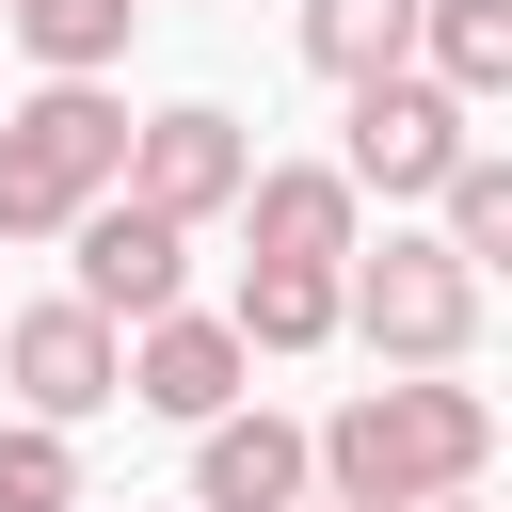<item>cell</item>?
Returning <instances> with one entry per match:
<instances>
[{"mask_svg":"<svg viewBox=\"0 0 512 512\" xmlns=\"http://www.w3.org/2000/svg\"><path fill=\"white\" fill-rule=\"evenodd\" d=\"M416 512H480V496H416Z\"/></svg>","mask_w":512,"mask_h":512,"instance_id":"17","label":"cell"},{"mask_svg":"<svg viewBox=\"0 0 512 512\" xmlns=\"http://www.w3.org/2000/svg\"><path fill=\"white\" fill-rule=\"evenodd\" d=\"M0 112H16V96H0Z\"/></svg>","mask_w":512,"mask_h":512,"instance_id":"20","label":"cell"},{"mask_svg":"<svg viewBox=\"0 0 512 512\" xmlns=\"http://www.w3.org/2000/svg\"><path fill=\"white\" fill-rule=\"evenodd\" d=\"M176 512H192V496H176Z\"/></svg>","mask_w":512,"mask_h":512,"instance_id":"21","label":"cell"},{"mask_svg":"<svg viewBox=\"0 0 512 512\" xmlns=\"http://www.w3.org/2000/svg\"><path fill=\"white\" fill-rule=\"evenodd\" d=\"M432 224H448V240H464V256H480V272H512V160H496V144H480V160H464V176H448V208H432Z\"/></svg>","mask_w":512,"mask_h":512,"instance_id":"16","label":"cell"},{"mask_svg":"<svg viewBox=\"0 0 512 512\" xmlns=\"http://www.w3.org/2000/svg\"><path fill=\"white\" fill-rule=\"evenodd\" d=\"M128 400H144V416H176V432H208V416H240V400H256V336H240V320H208V304H176V320H144V336H128Z\"/></svg>","mask_w":512,"mask_h":512,"instance_id":"8","label":"cell"},{"mask_svg":"<svg viewBox=\"0 0 512 512\" xmlns=\"http://www.w3.org/2000/svg\"><path fill=\"white\" fill-rule=\"evenodd\" d=\"M480 256L448 240V224H384L368 256H352V336L384 352V368H464L480 352Z\"/></svg>","mask_w":512,"mask_h":512,"instance_id":"3","label":"cell"},{"mask_svg":"<svg viewBox=\"0 0 512 512\" xmlns=\"http://www.w3.org/2000/svg\"><path fill=\"white\" fill-rule=\"evenodd\" d=\"M496 464V400L448 384V368H400V384H352L320 416V496L336 512H416V496H464Z\"/></svg>","mask_w":512,"mask_h":512,"instance_id":"1","label":"cell"},{"mask_svg":"<svg viewBox=\"0 0 512 512\" xmlns=\"http://www.w3.org/2000/svg\"><path fill=\"white\" fill-rule=\"evenodd\" d=\"M128 32H144V0H16L32 80H112V64H128Z\"/></svg>","mask_w":512,"mask_h":512,"instance_id":"13","label":"cell"},{"mask_svg":"<svg viewBox=\"0 0 512 512\" xmlns=\"http://www.w3.org/2000/svg\"><path fill=\"white\" fill-rule=\"evenodd\" d=\"M128 192H144V208H176V224H224V208L256 192V128H240L224 96H176V112H144Z\"/></svg>","mask_w":512,"mask_h":512,"instance_id":"6","label":"cell"},{"mask_svg":"<svg viewBox=\"0 0 512 512\" xmlns=\"http://www.w3.org/2000/svg\"><path fill=\"white\" fill-rule=\"evenodd\" d=\"M304 496H320V432L304 416L240 400V416L192 432V512H304Z\"/></svg>","mask_w":512,"mask_h":512,"instance_id":"9","label":"cell"},{"mask_svg":"<svg viewBox=\"0 0 512 512\" xmlns=\"http://www.w3.org/2000/svg\"><path fill=\"white\" fill-rule=\"evenodd\" d=\"M336 160H352V192H384V208H448V176H464L480 144H464V96H448L432 64H384V80H352Z\"/></svg>","mask_w":512,"mask_h":512,"instance_id":"4","label":"cell"},{"mask_svg":"<svg viewBox=\"0 0 512 512\" xmlns=\"http://www.w3.org/2000/svg\"><path fill=\"white\" fill-rule=\"evenodd\" d=\"M0 512H80V432L0 416Z\"/></svg>","mask_w":512,"mask_h":512,"instance_id":"15","label":"cell"},{"mask_svg":"<svg viewBox=\"0 0 512 512\" xmlns=\"http://www.w3.org/2000/svg\"><path fill=\"white\" fill-rule=\"evenodd\" d=\"M64 256H80V304H112L128 336L192 304V224H176V208H144V192L80 208V240H64Z\"/></svg>","mask_w":512,"mask_h":512,"instance_id":"7","label":"cell"},{"mask_svg":"<svg viewBox=\"0 0 512 512\" xmlns=\"http://www.w3.org/2000/svg\"><path fill=\"white\" fill-rule=\"evenodd\" d=\"M128 144H144V112L112 80H32L0 112V240H80V208L128 192Z\"/></svg>","mask_w":512,"mask_h":512,"instance_id":"2","label":"cell"},{"mask_svg":"<svg viewBox=\"0 0 512 512\" xmlns=\"http://www.w3.org/2000/svg\"><path fill=\"white\" fill-rule=\"evenodd\" d=\"M304 512H336V496H304Z\"/></svg>","mask_w":512,"mask_h":512,"instance_id":"18","label":"cell"},{"mask_svg":"<svg viewBox=\"0 0 512 512\" xmlns=\"http://www.w3.org/2000/svg\"><path fill=\"white\" fill-rule=\"evenodd\" d=\"M256 352H336L352 336V272H304V256H240V304H224Z\"/></svg>","mask_w":512,"mask_h":512,"instance_id":"11","label":"cell"},{"mask_svg":"<svg viewBox=\"0 0 512 512\" xmlns=\"http://www.w3.org/2000/svg\"><path fill=\"white\" fill-rule=\"evenodd\" d=\"M416 64H432V80L464 96V112H496V96H512V0H432Z\"/></svg>","mask_w":512,"mask_h":512,"instance_id":"14","label":"cell"},{"mask_svg":"<svg viewBox=\"0 0 512 512\" xmlns=\"http://www.w3.org/2000/svg\"><path fill=\"white\" fill-rule=\"evenodd\" d=\"M240 224H256V256H304V272H352V256H368V192H352V160H256Z\"/></svg>","mask_w":512,"mask_h":512,"instance_id":"10","label":"cell"},{"mask_svg":"<svg viewBox=\"0 0 512 512\" xmlns=\"http://www.w3.org/2000/svg\"><path fill=\"white\" fill-rule=\"evenodd\" d=\"M0 16H16V0H0Z\"/></svg>","mask_w":512,"mask_h":512,"instance_id":"19","label":"cell"},{"mask_svg":"<svg viewBox=\"0 0 512 512\" xmlns=\"http://www.w3.org/2000/svg\"><path fill=\"white\" fill-rule=\"evenodd\" d=\"M0 384H16V416H48V432H80V416H112L128 400V320L112 304H16L0 320Z\"/></svg>","mask_w":512,"mask_h":512,"instance_id":"5","label":"cell"},{"mask_svg":"<svg viewBox=\"0 0 512 512\" xmlns=\"http://www.w3.org/2000/svg\"><path fill=\"white\" fill-rule=\"evenodd\" d=\"M304 32V64L352 96V80H384V64H416V32H432V0H304L288 16Z\"/></svg>","mask_w":512,"mask_h":512,"instance_id":"12","label":"cell"}]
</instances>
